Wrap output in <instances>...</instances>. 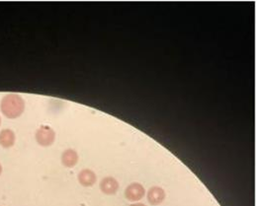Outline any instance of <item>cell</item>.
Segmentation results:
<instances>
[{
	"label": "cell",
	"instance_id": "cell-8",
	"mask_svg": "<svg viewBox=\"0 0 257 206\" xmlns=\"http://www.w3.org/2000/svg\"><path fill=\"white\" fill-rule=\"evenodd\" d=\"M16 137L13 131L5 129L0 132V145L4 148H10L14 145Z\"/></svg>",
	"mask_w": 257,
	"mask_h": 206
},
{
	"label": "cell",
	"instance_id": "cell-4",
	"mask_svg": "<svg viewBox=\"0 0 257 206\" xmlns=\"http://www.w3.org/2000/svg\"><path fill=\"white\" fill-rule=\"evenodd\" d=\"M100 190L107 196L115 195L119 190V183L113 177H106L100 183Z\"/></svg>",
	"mask_w": 257,
	"mask_h": 206
},
{
	"label": "cell",
	"instance_id": "cell-9",
	"mask_svg": "<svg viewBox=\"0 0 257 206\" xmlns=\"http://www.w3.org/2000/svg\"><path fill=\"white\" fill-rule=\"evenodd\" d=\"M130 206H144V205H142V204H133V205H131Z\"/></svg>",
	"mask_w": 257,
	"mask_h": 206
},
{
	"label": "cell",
	"instance_id": "cell-6",
	"mask_svg": "<svg viewBox=\"0 0 257 206\" xmlns=\"http://www.w3.org/2000/svg\"><path fill=\"white\" fill-rule=\"evenodd\" d=\"M97 181L96 174L89 169H84L78 174V182L83 187H92Z\"/></svg>",
	"mask_w": 257,
	"mask_h": 206
},
{
	"label": "cell",
	"instance_id": "cell-11",
	"mask_svg": "<svg viewBox=\"0 0 257 206\" xmlns=\"http://www.w3.org/2000/svg\"><path fill=\"white\" fill-rule=\"evenodd\" d=\"M0 125H1V118H0Z\"/></svg>",
	"mask_w": 257,
	"mask_h": 206
},
{
	"label": "cell",
	"instance_id": "cell-10",
	"mask_svg": "<svg viewBox=\"0 0 257 206\" xmlns=\"http://www.w3.org/2000/svg\"><path fill=\"white\" fill-rule=\"evenodd\" d=\"M1 173H2V166H1V164H0V175H1Z\"/></svg>",
	"mask_w": 257,
	"mask_h": 206
},
{
	"label": "cell",
	"instance_id": "cell-1",
	"mask_svg": "<svg viewBox=\"0 0 257 206\" xmlns=\"http://www.w3.org/2000/svg\"><path fill=\"white\" fill-rule=\"evenodd\" d=\"M0 109L3 115L8 119H16L23 114L25 102L18 94H7L1 100Z\"/></svg>",
	"mask_w": 257,
	"mask_h": 206
},
{
	"label": "cell",
	"instance_id": "cell-3",
	"mask_svg": "<svg viewBox=\"0 0 257 206\" xmlns=\"http://www.w3.org/2000/svg\"><path fill=\"white\" fill-rule=\"evenodd\" d=\"M145 195V190L142 185L138 183H132L125 191V197L129 202H138L140 201Z\"/></svg>",
	"mask_w": 257,
	"mask_h": 206
},
{
	"label": "cell",
	"instance_id": "cell-5",
	"mask_svg": "<svg viewBox=\"0 0 257 206\" xmlns=\"http://www.w3.org/2000/svg\"><path fill=\"white\" fill-rule=\"evenodd\" d=\"M165 199V192L160 187H152L147 193V201L152 206L160 205Z\"/></svg>",
	"mask_w": 257,
	"mask_h": 206
},
{
	"label": "cell",
	"instance_id": "cell-2",
	"mask_svg": "<svg viewBox=\"0 0 257 206\" xmlns=\"http://www.w3.org/2000/svg\"><path fill=\"white\" fill-rule=\"evenodd\" d=\"M56 139V133L50 127H41L36 133V140L39 145L48 147L51 146Z\"/></svg>",
	"mask_w": 257,
	"mask_h": 206
},
{
	"label": "cell",
	"instance_id": "cell-7",
	"mask_svg": "<svg viewBox=\"0 0 257 206\" xmlns=\"http://www.w3.org/2000/svg\"><path fill=\"white\" fill-rule=\"evenodd\" d=\"M78 154L73 149H66L62 155V163L66 168L74 167L78 162Z\"/></svg>",
	"mask_w": 257,
	"mask_h": 206
}]
</instances>
